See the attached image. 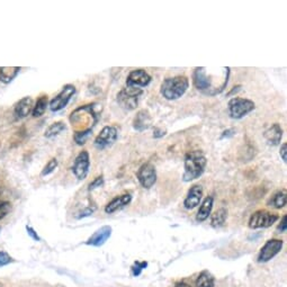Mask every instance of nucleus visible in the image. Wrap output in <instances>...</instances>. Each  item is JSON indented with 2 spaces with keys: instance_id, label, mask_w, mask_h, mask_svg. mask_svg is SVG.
<instances>
[{
  "instance_id": "f257e3e1",
  "label": "nucleus",
  "mask_w": 287,
  "mask_h": 287,
  "mask_svg": "<svg viewBox=\"0 0 287 287\" xmlns=\"http://www.w3.org/2000/svg\"><path fill=\"white\" fill-rule=\"evenodd\" d=\"M230 68H206L198 67L193 74V84L195 88L207 96H217L228 86Z\"/></svg>"
},
{
  "instance_id": "f03ea898",
  "label": "nucleus",
  "mask_w": 287,
  "mask_h": 287,
  "mask_svg": "<svg viewBox=\"0 0 287 287\" xmlns=\"http://www.w3.org/2000/svg\"><path fill=\"white\" fill-rule=\"evenodd\" d=\"M207 159L202 151L194 150L187 152L184 159V181L189 183V181L200 178L205 171Z\"/></svg>"
},
{
  "instance_id": "7ed1b4c3",
  "label": "nucleus",
  "mask_w": 287,
  "mask_h": 287,
  "mask_svg": "<svg viewBox=\"0 0 287 287\" xmlns=\"http://www.w3.org/2000/svg\"><path fill=\"white\" fill-rule=\"evenodd\" d=\"M188 87L189 80L186 76H176L171 77V78H165L162 81L160 92L167 101H177L185 95Z\"/></svg>"
},
{
  "instance_id": "20e7f679",
  "label": "nucleus",
  "mask_w": 287,
  "mask_h": 287,
  "mask_svg": "<svg viewBox=\"0 0 287 287\" xmlns=\"http://www.w3.org/2000/svg\"><path fill=\"white\" fill-rule=\"evenodd\" d=\"M256 108V104L250 99L234 97L230 99L228 103V110L231 118L233 119H241L246 115L251 113Z\"/></svg>"
},
{
  "instance_id": "39448f33",
  "label": "nucleus",
  "mask_w": 287,
  "mask_h": 287,
  "mask_svg": "<svg viewBox=\"0 0 287 287\" xmlns=\"http://www.w3.org/2000/svg\"><path fill=\"white\" fill-rule=\"evenodd\" d=\"M142 93L141 88L125 87L117 93V103L126 110H133L139 104V98Z\"/></svg>"
},
{
  "instance_id": "423d86ee",
  "label": "nucleus",
  "mask_w": 287,
  "mask_h": 287,
  "mask_svg": "<svg viewBox=\"0 0 287 287\" xmlns=\"http://www.w3.org/2000/svg\"><path fill=\"white\" fill-rule=\"evenodd\" d=\"M279 217L276 213H272L265 209H260L251 215L249 220V228L250 229H265L272 226Z\"/></svg>"
},
{
  "instance_id": "0eeeda50",
  "label": "nucleus",
  "mask_w": 287,
  "mask_h": 287,
  "mask_svg": "<svg viewBox=\"0 0 287 287\" xmlns=\"http://www.w3.org/2000/svg\"><path fill=\"white\" fill-rule=\"evenodd\" d=\"M75 93L76 87L74 85H65L62 88V90L50 102V109H51L52 112H60V110H62L63 108L67 107V105L71 101V98L74 97Z\"/></svg>"
},
{
  "instance_id": "6e6552de",
  "label": "nucleus",
  "mask_w": 287,
  "mask_h": 287,
  "mask_svg": "<svg viewBox=\"0 0 287 287\" xmlns=\"http://www.w3.org/2000/svg\"><path fill=\"white\" fill-rule=\"evenodd\" d=\"M136 178L140 185L146 189H150L157 183V170L150 162L143 163L136 173Z\"/></svg>"
},
{
  "instance_id": "1a4fd4ad",
  "label": "nucleus",
  "mask_w": 287,
  "mask_h": 287,
  "mask_svg": "<svg viewBox=\"0 0 287 287\" xmlns=\"http://www.w3.org/2000/svg\"><path fill=\"white\" fill-rule=\"evenodd\" d=\"M118 132L117 129L114 126H105L101 131V133L97 135V137L93 141V145L98 150H105V149L110 148L117 140Z\"/></svg>"
},
{
  "instance_id": "9d476101",
  "label": "nucleus",
  "mask_w": 287,
  "mask_h": 287,
  "mask_svg": "<svg viewBox=\"0 0 287 287\" xmlns=\"http://www.w3.org/2000/svg\"><path fill=\"white\" fill-rule=\"evenodd\" d=\"M89 168H90L89 153H88V151L84 150L77 156L73 165V173L77 177V179L84 180L87 178L88 173H89Z\"/></svg>"
},
{
  "instance_id": "9b49d317",
  "label": "nucleus",
  "mask_w": 287,
  "mask_h": 287,
  "mask_svg": "<svg viewBox=\"0 0 287 287\" xmlns=\"http://www.w3.org/2000/svg\"><path fill=\"white\" fill-rule=\"evenodd\" d=\"M284 242L279 239L268 240L265 246L261 248L258 255V262H267L278 255L281 248H283Z\"/></svg>"
},
{
  "instance_id": "f8f14e48",
  "label": "nucleus",
  "mask_w": 287,
  "mask_h": 287,
  "mask_svg": "<svg viewBox=\"0 0 287 287\" xmlns=\"http://www.w3.org/2000/svg\"><path fill=\"white\" fill-rule=\"evenodd\" d=\"M152 80L151 76L149 75L146 70L143 69H135L131 71L130 75L126 79V87H133V88H145Z\"/></svg>"
},
{
  "instance_id": "ddd939ff",
  "label": "nucleus",
  "mask_w": 287,
  "mask_h": 287,
  "mask_svg": "<svg viewBox=\"0 0 287 287\" xmlns=\"http://www.w3.org/2000/svg\"><path fill=\"white\" fill-rule=\"evenodd\" d=\"M203 197V187L201 185H194L190 187L184 201V207L186 209H194L201 204Z\"/></svg>"
},
{
  "instance_id": "4468645a",
  "label": "nucleus",
  "mask_w": 287,
  "mask_h": 287,
  "mask_svg": "<svg viewBox=\"0 0 287 287\" xmlns=\"http://www.w3.org/2000/svg\"><path fill=\"white\" fill-rule=\"evenodd\" d=\"M133 129L137 132H143L149 130L152 126V117L148 109H141L136 113L133 118Z\"/></svg>"
},
{
  "instance_id": "2eb2a0df",
  "label": "nucleus",
  "mask_w": 287,
  "mask_h": 287,
  "mask_svg": "<svg viewBox=\"0 0 287 287\" xmlns=\"http://www.w3.org/2000/svg\"><path fill=\"white\" fill-rule=\"evenodd\" d=\"M110 235H112V228L109 225H104L87 240L86 244L92 247H101L110 238Z\"/></svg>"
},
{
  "instance_id": "dca6fc26",
  "label": "nucleus",
  "mask_w": 287,
  "mask_h": 287,
  "mask_svg": "<svg viewBox=\"0 0 287 287\" xmlns=\"http://www.w3.org/2000/svg\"><path fill=\"white\" fill-rule=\"evenodd\" d=\"M131 201H132V195L130 194V193H128V194L116 196L107 204L106 207H105V212H106L107 214H113L115 212L119 211V209L124 208L125 206H128L131 203Z\"/></svg>"
},
{
  "instance_id": "f3484780",
  "label": "nucleus",
  "mask_w": 287,
  "mask_h": 287,
  "mask_svg": "<svg viewBox=\"0 0 287 287\" xmlns=\"http://www.w3.org/2000/svg\"><path fill=\"white\" fill-rule=\"evenodd\" d=\"M264 136L269 146H278L280 145L281 137H283V130L278 123H275L265 131Z\"/></svg>"
},
{
  "instance_id": "a211bd4d",
  "label": "nucleus",
  "mask_w": 287,
  "mask_h": 287,
  "mask_svg": "<svg viewBox=\"0 0 287 287\" xmlns=\"http://www.w3.org/2000/svg\"><path fill=\"white\" fill-rule=\"evenodd\" d=\"M33 99L31 97H24L15 105V115L17 118H24L30 115L33 110Z\"/></svg>"
},
{
  "instance_id": "6ab92c4d",
  "label": "nucleus",
  "mask_w": 287,
  "mask_h": 287,
  "mask_svg": "<svg viewBox=\"0 0 287 287\" xmlns=\"http://www.w3.org/2000/svg\"><path fill=\"white\" fill-rule=\"evenodd\" d=\"M213 204H214V200L212 196H207L205 200H204L196 215L197 222H204V221L208 219V217L212 213Z\"/></svg>"
},
{
  "instance_id": "aec40b11",
  "label": "nucleus",
  "mask_w": 287,
  "mask_h": 287,
  "mask_svg": "<svg viewBox=\"0 0 287 287\" xmlns=\"http://www.w3.org/2000/svg\"><path fill=\"white\" fill-rule=\"evenodd\" d=\"M20 68L18 67H3L0 68V81L4 84H9L12 82L17 75L19 74Z\"/></svg>"
},
{
  "instance_id": "412c9836",
  "label": "nucleus",
  "mask_w": 287,
  "mask_h": 287,
  "mask_svg": "<svg viewBox=\"0 0 287 287\" xmlns=\"http://www.w3.org/2000/svg\"><path fill=\"white\" fill-rule=\"evenodd\" d=\"M226 218H228V209L224 207H221L212 215L211 225L215 229L221 228V226H223L225 224Z\"/></svg>"
},
{
  "instance_id": "4be33fe9",
  "label": "nucleus",
  "mask_w": 287,
  "mask_h": 287,
  "mask_svg": "<svg viewBox=\"0 0 287 287\" xmlns=\"http://www.w3.org/2000/svg\"><path fill=\"white\" fill-rule=\"evenodd\" d=\"M49 106V98L47 96H41L37 99V102L35 103L34 107H33L32 114L34 117H41L42 115L45 113V110Z\"/></svg>"
},
{
  "instance_id": "5701e85b",
  "label": "nucleus",
  "mask_w": 287,
  "mask_h": 287,
  "mask_svg": "<svg viewBox=\"0 0 287 287\" xmlns=\"http://www.w3.org/2000/svg\"><path fill=\"white\" fill-rule=\"evenodd\" d=\"M214 284L215 280L213 275L207 270L202 272L196 279V287H214Z\"/></svg>"
},
{
  "instance_id": "b1692460",
  "label": "nucleus",
  "mask_w": 287,
  "mask_h": 287,
  "mask_svg": "<svg viewBox=\"0 0 287 287\" xmlns=\"http://www.w3.org/2000/svg\"><path fill=\"white\" fill-rule=\"evenodd\" d=\"M67 130V126L63 122H55L53 124H51L46 129L45 133H44V136L46 137V139H52V137L59 135L61 132Z\"/></svg>"
},
{
  "instance_id": "393cba45",
  "label": "nucleus",
  "mask_w": 287,
  "mask_h": 287,
  "mask_svg": "<svg viewBox=\"0 0 287 287\" xmlns=\"http://www.w3.org/2000/svg\"><path fill=\"white\" fill-rule=\"evenodd\" d=\"M268 205L275 208H283L286 205V193L281 190L275 193L269 200Z\"/></svg>"
},
{
  "instance_id": "a878e982",
  "label": "nucleus",
  "mask_w": 287,
  "mask_h": 287,
  "mask_svg": "<svg viewBox=\"0 0 287 287\" xmlns=\"http://www.w3.org/2000/svg\"><path fill=\"white\" fill-rule=\"evenodd\" d=\"M91 134H92V129L76 131V133L74 134V140L78 146H82V145H85Z\"/></svg>"
},
{
  "instance_id": "bb28decb",
  "label": "nucleus",
  "mask_w": 287,
  "mask_h": 287,
  "mask_svg": "<svg viewBox=\"0 0 287 287\" xmlns=\"http://www.w3.org/2000/svg\"><path fill=\"white\" fill-rule=\"evenodd\" d=\"M57 167H58V160L55 159V158L51 159V160H50V161L46 163L45 167L43 168L42 173H41V176H42V177H45V176H47V175H50V174H52L53 171H54L55 169H57Z\"/></svg>"
},
{
  "instance_id": "cd10ccee",
  "label": "nucleus",
  "mask_w": 287,
  "mask_h": 287,
  "mask_svg": "<svg viewBox=\"0 0 287 287\" xmlns=\"http://www.w3.org/2000/svg\"><path fill=\"white\" fill-rule=\"evenodd\" d=\"M147 266H148L147 261H136L133 265V267H132V274H133V276H139L142 273V270L147 268Z\"/></svg>"
},
{
  "instance_id": "c85d7f7f",
  "label": "nucleus",
  "mask_w": 287,
  "mask_h": 287,
  "mask_svg": "<svg viewBox=\"0 0 287 287\" xmlns=\"http://www.w3.org/2000/svg\"><path fill=\"white\" fill-rule=\"evenodd\" d=\"M14 259L10 257L7 252L0 251V267L7 266L10 262H13Z\"/></svg>"
},
{
  "instance_id": "c756f323",
  "label": "nucleus",
  "mask_w": 287,
  "mask_h": 287,
  "mask_svg": "<svg viewBox=\"0 0 287 287\" xmlns=\"http://www.w3.org/2000/svg\"><path fill=\"white\" fill-rule=\"evenodd\" d=\"M104 185V177L103 176H98L95 179H93L91 183L89 184V187H88V190H93L96 188H99Z\"/></svg>"
},
{
  "instance_id": "7c9ffc66",
  "label": "nucleus",
  "mask_w": 287,
  "mask_h": 287,
  "mask_svg": "<svg viewBox=\"0 0 287 287\" xmlns=\"http://www.w3.org/2000/svg\"><path fill=\"white\" fill-rule=\"evenodd\" d=\"M10 208H12V206H10V203L7 201L0 204V220L6 217L10 212Z\"/></svg>"
},
{
  "instance_id": "2f4dec72",
  "label": "nucleus",
  "mask_w": 287,
  "mask_h": 287,
  "mask_svg": "<svg viewBox=\"0 0 287 287\" xmlns=\"http://www.w3.org/2000/svg\"><path fill=\"white\" fill-rule=\"evenodd\" d=\"M286 229H287V217H286V215H284V217L281 218V221H280V223H279L278 228H277V232L278 233H284V232H286Z\"/></svg>"
},
{
  "instance_id": "473e14b6",
  "label": "nucleus",
  "mask_w": 287,
  "mask_h": 287,
  "mask_svg": "<svg viewBox=\"0 0 287 287\" xmlns=\"http://www.w3.org/2000/svg\"><path fill=\"white\" fill-rule=\"evenodd\" d=\"M95 212V207H87L85 208L84 211H81L79 213L78 217H77V219H82V218H87V217H90V215Z\"/></svg>"
},
{
  "instance_id": "72a5a7b5",
  "label": "nucleus",
  "mask_w": 287,
  "mask_h": 287,
  "mask_svg": "<svg viewBox=\"0 0 287 287\" xmlns=\"http://www.w3.org/2000/svg\"><path fill=\"white\" fill-rule=\"evenodd\" d=\"M26 231H27V234H29L33 240H35V241H40V240H41V238H40V236H38L37 232H35V230L33 229L32 226L27 225V226H26Z\"/></svg>"
},
{
  "instance_id": "f704fd0d",
  "label": "nucleus",
  "mask_w": 287,
  "mask_h": 287,
  "mask_svg": "<svg viewBox=\"0 0 287 287\" xmlns=\"http://www.w3.org/2000/svg\"><path fill=\"white\" fill-rule=\"evenodd\" d=\"M279 154H280L281 160H283V161L286 163V161H287V157H286V154H287V145H286V143H283V145L280 146Z\"/></svg>"
},
{
  "instance_id": "c9c22d12",
  "label": "nucleus",
  "mask_w": 287,
  "mask_h": 287,
  "mask_svg": "<svg viewBox=\"0 0 287 287\" xmlns=\"http://www.w3.org/2000/svg\"><path fill=\"white\" fill-rule=\"evenodd\" d=\"M165 130H162V129H159V128H156L153 131V137L154 139H160V137H162L165 135Z\"/></svg>"
},
{
  "instance_id": "e433bc0d",
  "label": "nucleus",
  "mask_w": 287,
  "mask_h": 287,
  "mask_svg": "<svg viewBox=\"0 0 287 287\" xmlns=\"http://www.w3.org/2000/svg\"><path fill=\"white\" fill-rule=\"evenodd\" d=\"M234 130H226L223 132V134H222V139H224V137H230V136H233L234 135Z\"/></svg>"
},
{
  "instance_id": "4c0bfd02",
  "label": "nucleus",
  "mask_w": 287,
  "mask_h": 287,
  "mask_svg": "<svg viewBox=\"0 0 287 287\" xmlns=\"http://www.w3.org/2000/svg\"><path fill=\"white\" fill-rule=\"evenodd\" d=\"M175 287H190V285H188L187 283H185V281H180V283H177L176 284Z\"/></svg>"
},
{
  "instance_id": "58836bf2",
  "label": "nucleus",
  "mask_w": 287,
  "mask_h": 287,
  "mask_svg": "<svg viewBox=\"0 0 287 287\" xmlns=\"http://www.w3.org/2000/svg\"><path fill=\"white\" fill-rule=\"evenodd\" d=\"M3 194H4L3 188H0V204L4 203V202H6V201H4V200H3V197H4V196H3Z\"/></svg>"
},
{
  "instance_id": "ea45409f",
  "label": "nucleus",
  "mask_w": 287,
  "mask_h": 287,
  "mask_svg": "<svg viewBox=\"0 0 287 287\" xmlns=\"http://www.w3.org/2000/svg\"><path fill=\"white\" fill-rule=\"evenodd\" d=\"M0 232H2V228H0Z\"/></svg>"
},
{
  "instance_id": "a19ab883",
  "label": "nucleus",
  "mask_w": 287,
  "mask_h": 287,
  "mask_svg": "<svg viewBox=\"0 0 287 287\" xmlns=\"http://www.w3.org/2000/svg\"><path fill=\"white\" fill-rule=\"evenodd\" d=\"M0 287H2V286H0Z\"/></svg>"
}]
</instances>
